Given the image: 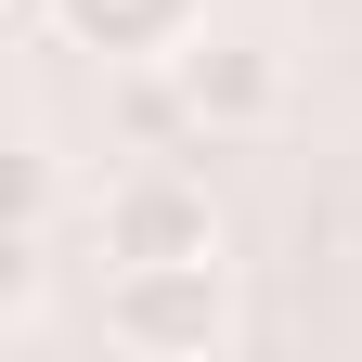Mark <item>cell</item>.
Segmentation results:
<instances>
[{"label": "cell", "instance_id": "1", "mask_svg": "<svg viewBox=\"0 0 362 362\" xmlns=\"http://www.w3.org/2000/svg\"><path fill=\"white\" fill-rule=\"evenodd\" d=\"M104 337L129 362H220L233 349V285H220V259H117L104 272Z\"/></svg>", "mask_w": 362, "mask_h": 362}, {"label": "cell", "instance_id": "2", "mask_svg": "<svg viewBox=\"0 0 362 362\" xmlns=\"http://www.w3.org/2000/svg\"><path fill=\"white\" fill-rule=\"evenodd\" d=\"M90 259H220V207H207V181L194 168H129L90 194Z\"/></svg>", "mask_w": 362, "mask_h": 362}, {"label": "cell", "instance_id": "3", "mask_svg": "<svg viewBox=\"0 0 362 362\" xmlns=\"http://www.w3.org/2000/svg\"><path fill=\"white\" fill-rule=\"evenodd\" d=\"M168 90H181V129L246 143V129H272V117H285V52H272L259 26H207L194 52L168 65Z\"/></svg>", "mask_w": 362, "mask_h": 362}, {"label": "cell", "instance_id": "4", "mask_svg": "<svg viewBox=\"0 0 362 362\" xmlns=\"http://www.w3.org/2000/svg\"><path fill=\"white\" fill-rule=\"evenodd\" d=\"M52 39L117 65V78H156V65H181L207 39V0H52Z\"/></svg>", "mask_w": 362, "mask_h": 362}, {"label": "cell", "instance_id": "5", "mask_svg": "<svg viewBox=\"0 0 362 362\" xmlns=\"http://www.w3.org/2000/svg\"><path fill=\"white\" fill-rule=\"evenodd\" d=\"M337 259H362V181L337 194Z\"/></svg>", "mask_w": 362, "mask_h": 362}]
</instances>
